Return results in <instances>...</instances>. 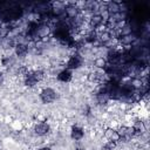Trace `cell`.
<instances>
[{"label": "cell", "mask_w": 150, "mask_h": 150, "mask_svg": "<svg viewBox=\"0 0 150 150\" xmlns=\"http://www.w3.org/2000/svg\"><path fill=\"white\" fill-rule=\"evenodd\" d=\"M45 77V71L41 69L28 70V73L23 76V84L28 88H34L39 82H41Z\"/></svg>", "instance_id": "obj_1"}, {"label": "cell", "mask_w": 150, "mask_h": 150, "mask_svg": "<svg viewBox=\"0 0 150 150\" xmlns=\"http://www.w3.org/2000/svg\"><path fill=\"white\" fill-rule=\"evenodd\" d=\"M39 97H40V100L43 104H49V103H53V102L56 101L57 93L52 87H45V88L41 89V91L39 94Z\"/></svg>", "instance_id": "obj_2"}, {"label": "cell", "mask_w": 150, "mask_h": 150, "mask_svg": "<svg viewBox=\"0 0 150 150\" xmlns=\"http://www.w3.org/2000/svg\"><path fill=\"white\" fill-rule=\"evenodd\" d=\"M83 64V57H82V55L80 54V53H74V54H71L69 57H68V60L66 61V68L67 69H69V70H76V69H79V68H81V66Z\"/></svg>", "instance_id": "obj_3"}, {"label": "cell", "mask_w": 150, "mask_h": 150, "mask_svg": "<svg viewBox=\"0 0 150 150\" xmlns=\"http://www.w3.org/2000/svg\"><path fill=\"white\" fill-rule=\"evenodd\" d=\"M33 132L35 136L38 137H43L47 136L50 132V124L46 121H41V122H36L33 125Z\"/></svg>", "instance_id": "obj_4"}, {"label": "cell", "mask_w": 150, "mask_h": 150, "mask_svg": "<svg viewBox=\"0 0 150 150\" xmlns=\"http://www.w3.org/2000/svg\"><path fill=\"white\" fill-rule=\"evenodd\" d=\"M118 135H120V141H130L131 138H134L137 135V131L135 130V128L132 125H122L118 130H117Z\"/></svg>", "instance_id": "obj_5"}, {"label": "cell", "mask_w": 150, "mask_h": 150, "mask_svg": "<svg viewBox=\"0 0 150 150\" xmlns=\"http://www.w3.org/2000/svg\"><path fill=\"white\" fill-rule=\"evenodd\" d=\"M95 97H96V102H97L98 105H103V107H104V105H107V104L109 103L110 97H109V95H108V93H107V90H105L104 83L100 86L98 90L96 91Z\"/></svg>", "instance_id": "obj_6"}, {"label": "cell", "mask_w": 150, "mask_h": 150, "mask_svg": "<svg viewBox=\"0 0 150 150\" xmlns=\"http://www.w3.org/2000/svg\"><path fill=\"white\" fill-rule=\"evenodd\" d=\"M81 8L76 4H66L64 7V15L67 19H75L81 15Z\"/></svg>", "instance_id": "obj_7"}, {"label": "cell", "mask_w": 150, "mask_h": 150, "mask_svg": "<svg viewBox=\"0 0 150 150\" xmlns=\"http://www.w3.org/2000/svg\"><path fill=\"white\" fill-rule=\"evenodd\" d=\"M104 23H105L104 20L102 19V16L98 13L91 14L90 18H89V21H88V25H89L90 29H94V30H96L97 28H101L102 25H104Z\"/></svg>", "instance_id": "obj_8"}, {"label": "cell", "mask_w": 150, "mask_h": 150, "mask_svg": "<svg viewBox=\"0 0 150 150\" xmlns=\"http://www.w3.org/2000/svg\"><path fill=\"white\" fill-rule=\"evenodd\" d=\"M52 33V27L47 23V22H39L38 28H36V36L38 39H43L49 36V34Z\"/></svg>", "instance_id": "obj_9"}, {"label": "cell", "mask_w": 150, "mask_h": 150, "mask_svg": "<svg viewBox=\"0 0 150 150\" xmlns=\"http://www.w3.org/2000/svg\"><path fill=\"white\" fill-rule=\"evenodd\" d=\"M28 45L26 42H16L15 47H14V54L18 59H23L27 54H28Z\"/></svg>", "instance_id": "obj_10"}, {"label": "cell", "mask_w": 150, "mask_h": 150, "mask_svg": "<svg viewBox=\"0 0 150 150\" xmlns=\"http://www.w3.org/2000/svg\"><path fill=\"white\" fill-rule=\"evenodd\" d=\"M71 79H73V71L67 69V68L60 70L56 74V80L59 82H62V83H68V82L71 81Z\"/></svg>", "instance_id": "obj_11"}, {"label": "cell", "mask_w": 150, "mask_h": 150, "mask_svg": "<svg viewBox=\"0 0 150 150\" xmlns=\"http://www.w3.org/2000/svg\"><path fill=\"white\" fill-rule=\"evenodd\" d=\"M84 137V129L80 125H73L70 129V138L74 141H81Z\"/></svg>", "instance_id": "obj_12"}, {"label": "cell", "mask_w": 150, "mask_h": 150, "mask_svg": "<svg viewBox=\"0 0 150 150\" xmlns=\"http://www.w3.org/2000/svg\"><path fill=\"white\" fill-rule=\"evenodd\" d=\"M111 39H112L111 32L105 30V29L104 30H101V32H97V41L101 45H107Z\"/></svg>", "instance_id": "obj_13"}, {"label": "cell", "mask_w": 150, "mask_h": 150, "mask_svg": "<svg viewBox=\"0 0 150 150\" xmlns=\"http://www.w3.org/2000/svg\"><path fill=\"white\" fill-rule=\"evenodd\" d=\"M103 135H104V138L107 141H114V142L120 141V135H118L117 130L114 129V128H107Z\"/></svg>", "instance_id": "obj_14"}, {"label": "cell", "mask_w": 150, "mask_h": 150, "mask_svg": "<svg viewBox=\"0 0 150 150\" xmlns=\"http://www.w3.org/2000/svg\"><path fill=\"white\" fill-rule=\"evenodd\" d=\"M16 45V41L14 40V38H11V36H6V38H2L1 40V46L5 48V49H12L14 48Z\"/></svg>", "instance_id": "obj_15"}, {"label": "cell", "mask_w": 150, "mask_h": 150, "mask_svg": "<svg viewBox=\"0 0 150 150\" xmlns=\"http://www.w3.org/2000/svg\"><path fill=\"white\" fill-rule=\"evenodd\" d=\"M107 11L109 12L110 15H114V14H117L120 13V2H116V1H109L107 2Z\"/></svg>", "instance_id": "obj_16"}, {"label": "cell", "mask_w": 150, "mask_h": 150, "mask_svg": "<svg viewBox=\"0 0 150 150\" xmlns=\"http://www.w3.org/2000/svg\"><path fill=\"white\" fill-rule=\"evenodd\" d=\"M104 74L100 73L98 70H94V71H90L89 75H88V80L90 82H101L102 79H103Z\"/></svg>", "instance_id": "obj_17"}, {"label": "cell", "mask_w": 150, "mask_h": 150, "mask_svg": "<svg viewBox=\"0 0 150 150\" xmlns=\"http://www.w3.org/2000/svg\"><path fill=\"white\" fill-rule=\"evenodd\" d=\"M84 41L88 43H94L95 41H97V30L90 29L89 32H87L84 35Z\"/></svg>", "instance_id": "obj_18"}, {"label": "cell", "mask_w": 150, "mask_h": 150, "mask_svg": "<svg viewBox=\"0 0 150 150\" xmlns=\"http://www.w3.org/2000/svg\"><path fill=\"white\" fill-rule=\"evenodd\" d=\"M1 64H2V67H11V66H13L14 63H15V56L14 55H6V56H4L2 59H1Z\"/></svg>", "instance_id": "obj_19"}, {"label": "cell", "mask_w": 150, "mask_h": 150, "mask_svg": "<svg viewBox=\"0 0 150 150\" xmlns=\"http://www.w3.org/2000/svg\"><path fill=\"white\" fill-rule=\"evenodd\" d=\"M94 66L97 68V69H104L105 68V66L108 64V62H107V60H105V57H103V56H97L95 60H94Z\"/></svg>", "instance_id": "obj_20"}, {"label": "cell", "mask_w": 150, "mask_h": 150, "mask_svg": "<svg viewBox=\"0 0 150 150\" xmlns=\"http://www.w3.org/2000/svg\"><path fill=\"white\" fill-rule=\"evenodd\" d=\"M116 144L117 142H114V141H105V143L103 144V149L104 150H114L116 148Z\"/></svg>", "instance_id": "obj_21"}, {"label": "cell", "mask_w": 150, "mask_h": 150, "mask_svg": "<svg viewBox=\"0 0 150 150\" xmlns=\"http://www.w3.org/2000/svg\"><path fill=\"white\" fill-rule=\"evenodd\" d=\"M36 150H53L50 146H41V148H39V149H36Z\"/></svg>", "instance_id": "obj_22"}, {"label": "cell", "mask_w": 150, "mask_h": 150, "mask_svg": "<svg viewBox=\"0 0 150 150\" xmlns=\"http://www.w3.org/2000/svg\"><path fill=\"white\" fill-rule=\"evenodd\" d=\"M4 82V75H2V73H0V84Z\"/></svg>", "instance_id": "obj_23"}]
</instances>
